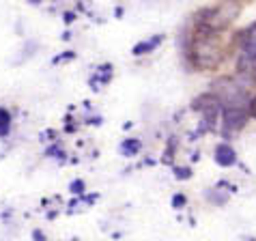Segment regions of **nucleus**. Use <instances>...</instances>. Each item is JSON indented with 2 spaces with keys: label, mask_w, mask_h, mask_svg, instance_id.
<instances>
[{
  "label": "nucleus",
  "mask_w": 256,
  "mask_h": 241,
  "mask_svg": "<svg viewBox=\"0 0 256 241\" xmlns=\"http://www.w3.org/2000/svg\"><path fill=\"white\" fill-rule=\"evenodd\" d=\"M188 52H190L192 65L200 69V72H211V69L220 67V62L224 60V52L218 44L216 34L204 32V30H196Z\"/></svg>",
  "instance_id": "obj_1"
},
{
  "label": "nucleus",
  "mask_w": 256,
  "mask_h": 241,
  "mask_svg": "<svg viewBox=\"0 0 256 241\" xmlns=\"http://www.w3.org/2000/svg\"><path fill=\"white\" fill-rule=\"evenodd\" d=\"M241 13V2L239 0H222L216 6H209V9H202L196 16V26L198 30L204 32H222L228 26H232V22L239 18Z\"/></svg>",
  "instance_id": "obj_2"
},
{
  "label": "nucleus",
  "mask_w": 256,
  "mask_h": 241,
  "mask_svg": "<svg viewBox=\"0 0 256 241\" xmlns=\"http://www.w3.org/2000/svg\"><path fill=\"white\" fill-rule=\"evenodd\" d=\"M211 93L218 97L222 108H248V102H250V93L232 78H218L213 82Z\"/></svg>",
  "instance_id": "obj_3"
},
{
  "label": "nucleus",
  "mask_w": 256,
  "mask_h": 241,
  "mask_svg": "<svg viewBox=\"0 0 256 241\" xmlns=\"http://www.w3.org/2000/svg\"><path fill=\"white\" fill-rule=\"evenodd\" d=\"M254 69H256V22L241 37V54H239V72L254 74Z\"/></svg>",
  "instance_id": "obj_4"
},
{
  "label": "nucleus",
  "mask_w": 256,
  "mask_h": 241,
  "mask_svg": "<svg viewBox=\"0 0 256 241\" xmlns=\"http://www.w3.org/2000/svg\"><path fill=\"white\" fill-rule=\"evenodd\" d=\"M192 108L198 110V112L202 114V127H200V132H207V130H211V127L216 125V120H218V114H220V110H222V106H220L218 97L213 95V93H204V95H200V97L194 99Z\"/></svg>",
  "instance_id": "obj_5"
},
{
  "label": "nucleus",
  "mask_w": 256,
  "mask_h": 241,
  "mask_svg": "<svg viewBox=\"0 0 256 241\" xmlns=\"http://www.w3.org/2000/svg\"><path fill=\"white\" fill-rule=\"evenodd\" d=\"M222 130L226 136L237 134L239 130H244L248 123V110L246 108H222Z\"/></svg>",
  "instance_id": "obj_6"
},
{
  "label": "nucleus",
  "mask_w": 256,
  "mask_h": 241,
  "mask_svg": "<svg viewBox=\"0 0 256 241\" xmlns=\"http://www.w3.org/2000/svg\"><path fill=\"white\" fill-rule=\"evenodd\" d=\"M213 160H216V164L228 168V166H234L237 164V153H234V148L230 144H218L216 151H213Z\"/></svg>",
  "instance_id": "obj_7"
},
{
  "label": "nucleus",
  "mask_w": 256,
  "mask_h": 241,
  "mask_svg": "<svg viewBox=\"0 0 256 241\" xmlns=\"http://www.w3.org/2000/svg\"><path fill=\"white\" fill-rule=\"evenodd\" d=\"M162 41H164V34H155V37L146 39V41H140V44L134 46L132 54H134V56H144V54H148V52H153V50H158V48L162 46Z\"/></svg>",
  "instance_id": "obj_8"
},
{
  "label": "nucleus",
  "mask_w": 256,
  "mask_h": 241,
  "mask_svg": "<svg viewBox=\"0 0 256 241\" xmlns=\"http://www.w3.org/2000/svg\"><path fill=\"white\" fill-rule=\"evenodd\" d=\"M140 140H125V142L123 144H120V153H123V155H127V158H130V155H136L138 151H140Z\"/></svg>",
  "instance_id": "obj_9"
},
{
  "label": "nucleus",
  "mask_w": 256,
  "mask_h": 241,
  "mask_svg": "<svg viewBox=\"0 0 256 241\" xmlns=\"http://www.w3.org/2000/svg\"><path fill=\"white\" fill-rule=\"evenodd\" d=\"M11 130V114L4 108H0V138H4Z\"/></svg>",
  "instance_id": "obj_10"
},
{
  "label": "nucleus",
  "mask_w": 256,
  "mask_h": 241,
  "mask_svg": "<svg viewBox=\"0 0 256 241\" xmlns=\"http://www.w3.org/2000/svg\"><path fill=\"white\" fill-rule=\"evenodd\" d=\"M248 116H252L254 120H256V95L254 97H250V102H248Z\"/></svg>",
  "instance_id": "obj_11"
},
{
  "label": "nucleus",
  "mask_w": 256,
  "mask_h": 241,
  "mask_svg": "<svg viewBox=\"0 0 256 241\" xmlns=\"http://www.w3.org/2000/svg\"><path fill=\"white\" fill-rule=\"evenodd\" d=\"M174 176H176V179H190V176H192V170H190V168H176V170H174Z\"/></svg>",
  "instance_id": "obj_12"
},
{
  "label": "nucleus",
  "mask_w": 256,
  "mask_h": 241,
  "mask_svg": "<svg viewBox=\"0 0 256 241\" xmlns=\"http://www.w3.org/2000/svg\"><path fill=\"white\" fill-rule=\"evenodd\" d=\"M183 204H186V196H183V194H174L172 196V207L174 209H181Z\"/></svg>",
  "instance_id": "obj_13"
},
{
  "label": "nucleus",
  "mask_w": 256,
  "mask_h": 241,
  "mask_svg": "<svg viewBox=\"0 0 256 241\" xmlns=\"http://www.w3.org/2000/svg\"><path fill=\"white\" fill-rule=\"evenodd\" d=\"M69 190H71L74 194H82V192H84V181H74Z\"/></svg>",
  "instance_id": "obj_14"
},
{
  "label": "nucleus",
  "mask_w": 256,
  "mask_h": 241,
  "mask_svg": "<svg viewBox=\"0 0 256 241\" xmlns=\"http://www.w3.org/2000/svg\"><path fill=\"white\" fill-rule=\"evenodd\" d=\"M74 20H76L74 13H65V22H74Z\"/></svg>",
  "instance_id": "obj_15"
},
{
  "label": "nucleus",
  "mask_w": 256,
  "mask_h": 241,
  "mask_svg": "<svg viewBox=\"0 0 256 241\" xmlns=\"http://www.w3.org/2000/svg\"><path fill=\"white\" fill-rule=\"evenodd\" d=\"M254 80H256V69H254Z\"/></svg>",
  "instance_id": "obj_16"
},
{
  "label": "nucleus",
  "mask_w": 256,
  "mask_h": 241,
  "mask_svg": "<svg viewBox=\"0 0 256 241\" xmlns=\"http://www.w3.org/2000/svg\"><path fill=\"white\" fill-rule=\"evenodd\" d=\"M30 2H39V0H30Z\"/></svg>",
  "instance_id": "obj_17"
}]
</instances>
